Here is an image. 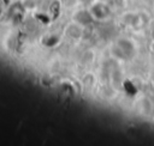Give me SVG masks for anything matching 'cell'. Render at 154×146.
I'll use <instances>...</instances> for the list:
<instances>
[{
  "label": "cell",
  "mask_w": 154,
  "mask_h": 146,
  "mask_svg": "<svg viewBox=\"0 0 154 146\" xmlns=\"http://www.w3.org/2000/svg\"><path fill=\"white\" fill-rule=\"evenodd\" d=\"M153 32H154V28H153Z\"/></svg>",
  "instance_id": "obj_1"
}]
</instances>
